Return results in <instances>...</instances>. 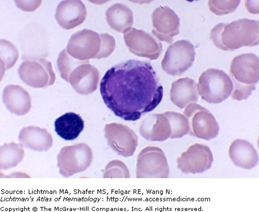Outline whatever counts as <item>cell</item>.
Segmentation results:
<instances>
[{"label":"cell","instance_id":"6da1fadb","mask_svg":"<svg viewBox=\"0 0 259 212\" xmlns=\"http://www.w3.org/2000/svg\"><path fill=\"white\" fill-rule=\"evenodd\" d=\"M100 91L104 103L116 116L137 121L161 103L163 87L148 62L128 60L114 66L103 76Z\"/></svg>","mask_w":259,"mask_h":212},{"label":"cell","instance_id":"7a4b0ae2","mask_svg":"<svg viewBox=\"0 0 259 212\" xmlns=\"http://www.w3.org/2000/svg\"><path fill=\"white\" fill-rule=\"evenodd\" d=\"M258 21L241 19L230 23H219L210 32L214 45L224 51H233L243 47L258 44Z\"/></svg>","mask_w":259,"mask_h":212},{"label":"cell","instance_id":"3957f363","mask_svg":"<svg viewBox=\"0 0 259 212\" xmlns=\"http://www.w3.org/2000/svg\"><path fill=\"white\" fill-rule=\"evenodd\" d=\"M230 75L234 82L232 99L247 100L255 90L258 81V57L251 53L236 57L231 62Z\"/></svg>","mask_w":259,"mask_h":212},{"label":"cell","instance_id":"277c9868","mask_svg":"<svg viewBox=\"0 0 259 212\" xmlns=\"http://www.w3.org/2000/svg\"><path fill=\"white\" fill-rule=\"evenodd\" d=\"M197 87L199 95L203 100L217 104L226 100L232 95L233 82L225 72L210 68L202 73Z\"/></svg>","mask_w":259,"mask_h":212},{"label":"cell","instance_id":"5b68a950","mask_svg":"<svg viewBox=\"0 0 259 212\" xmlns=\"http://www.w3.org/2000/svg\"><path fill=\"white\" fill-rule=\"evenodd\" d=\"M93 152L87 144L62 148L57 156L59 174L66 178L85 171L93 161Z\"/></svg>","mask_w":259,"mask_h":212},{"label":"cell","instance_id":"8992f818","mask_svg":"<svg viewBox=\"0 0 259 212\" xmlns=\"http://www.w3.org/2000/svg\"><path fill=\"white\" fill-rule=\"evenodd\" d=\"M137 179H167L170 169L165 153L158 147H147L139 154Z\"/></svg>","mask_w":259,"mask_h":212},{"label":"cell","instance_id":"52a82bcc","mask_svg":"<svg viewBox=\"0 0 259 212\" xmlns=\"http://www.w3.org/2000/svg\"><path fill=\"white\" fill-rule=\"evenodd\" d=\"M195 49L188 40H179L168 47L162 61L163 70L168 75L181 76L195 60Z\"/></svg>","mask_w":259,"mask_h":212},{"label":"cell","instance_id":"ba28073f","mask_svg":"<svg viewBox=\"0 0 259 212\" xmlns=\"http://www.w3.org/2000/svg\"><path fill=\"white\" fill-rule=\"evenodd\" d=\"M18 74L25 83L34 88L52 86L56 78L51 62L44 58L24 61L18 69Z\"/></svg>","mask_w":259,"mask_h":212},{"label":"cell","instance_id":"9c48e42d","mask_svg":"<svg viewBox=\"0 0 259 212\" xmlns=\"http://www.w3.org/2000/svg\"><path fill=\"white\" fill-rule=\"evenodd\" d=\"M123 38L128 50L139 57L156 60L163 51L162 43L156 37L140 29H127Z\"/></svg>","mask_w":259,"mask_h":212},{"label":"cell","instance_id":"30bf717a","mask_svg":"<svg viewBox=\"0 0 259 212\" xmlns=\"http://www.w3.org/2000/svg\"><path fill=\"white\" fill-rule=\"evenodd\" d=\"M102 40L96 32L83 29L72 34L67 44L68 53L76 60L89 61L97 59L100 52Z\"/></svg>","mask_w":259,"mask_h":212},{"label":"cell","instance_id":"8fae6325","mask_svg":"<svg viewBox=\"0 0 259 212\" xmlns=\"http://www.w3.org/2000/svg\"><path fill=\"white\" fill-rule=\"evenodd\" d=\"M213 161L210 148L200 144L189 147L177 160L178 169L186 174H202L211 168Z\"/></svg>","mask_w":259,"mask_h":212},{"label":"cell","instance_id":"7c38bea8","mask_svg":"<svg viewBox=\"0 0 259 212\" xmlns=\"http://www.w3.org/2000/svg\"><path fill=\"white\" fill-rule=\"evenodd\" d=\"M108 144L119 155L130 157L134 155L138 145V136L131 128L112 123L104 128Z\"/></svg>","mask_w":259,"mask_h":212},{"label":"cell","instance_id":"4fadbf2b","mask_svg":"<svg viewBox=\"0 0 259 212\" xmlns=\"http://www.w3.org/2000/svg\"><path fill=\"white\" fill-rule=\"evenodd\" d=\"M152 18L153 35L159 41L171 44L180 29V19L176 13L167 7H159L153 12Z\"/></svg>","mask_w":259,"mask_h":212},{"label":"cell","instance_id":"5bb4252c","mask_svg":"<svg viewBox=\"0 0 259 212\" xmlns=\"http://www.w3.org/2000/svg\"><path fill=\"white\" fill-rule=\"evenodd\" d=\"M99 79L100 73L98 69L86 61L74 69L67 82L78 93L88 95L97 90Z\"/></svg>","mask_w":259,"mask_h":212},{"label":"cell","instance_id":"9a60e30c","mask_svg":"<svg viewBox=\"0 0 259 212\" xmlns=\"http://www.w3.org/2000/svg\"><path fill=\"white\" fill-rule=\"evenodd\" d=\"M87 15L86 7L81 1L65 0L59 4L55 17L60 26L68 30L80 25Z\"/></svg>","mask_w":259,"mask_h":212},{"label":"cell","instance_id":"2e32d148","mask_svg":"<svg viewBox=\"0 0 259 212\" xmlns=\"http://www.w3.org/2000/svg\"><path fill=\"white\" fill-rule=\"evenodd\" d=\"M139 132L146 140L163 142L170 138L171 128L170 121L163 113H153L142 121Z\"/></svg>","mask_w":259,"mask_h":212},{"label":"cell","instance_id":"e0dca14e","mask_svg":"<svg viewBox=\"0 0 259 212\" xmlns=\"http://www.w3.org/2000/svg\"><path fill=\"white\" fill-rule=\"evenodd\" d=\"M188 119H191L189 133L191 136L210 141L218 135L220 127L215 117L206 108L194 113Z\"/></svg>","mask_w":259,"mask_h":212},{"label":"cell","instance_id":"ac0fdd59","mask_svg":"<svg viewBox=\"0 0 259 212\" xmlns=\"http://www.w3.org/2000/svg\"><path fill=\"white\" fill-rule=\"evenodd\" d=\"M229 156L233 164L240 168L250 170L258 164V155L255 147L247 140L237 139L229 148Z\"/></svg>","mask_w":259,"mask_h":212},{"label":"cell","instance_id":"d6986e66","mask_svg":"<svg viewBox=\"0 0 259 212\" xmlns=\"http://www.w3.org/2000/svg\"><path fill=\"white\" fill-rule=\"evenodd\" d=\"M18 138L23 147L35 151H47L53 144L51 133L46 129L38 126L24 128L20 132Z\"/></svg>","mask_w":259,"mask_h":212},{"label":"cell","instance_id":"ffe728a7","mask_svg":"<svg viewBox=\"0 0 259 212\" xmlns=\"http://www.w3.org/2000/svg\"><path fill=\"white\" fill-rule=\"evenodd\" d=\"M199 96L197 83L190 78H180L172 83L170 100L181 109L186 108L191 103H196Z\"/></svg>","mask_w":259,"mask_h":212},{"label":"cell","instance_id":"44dd1931","mask_svg":"<svg viewBox=\"0 0 259 212\" xmlns=\"http://www.w3.org/2000/svg\"><path fill=\"white\" fill-rule=\"evenodd\" d=\"M3 101L8 110L14 114H27L31 108V98L21 87L9 85L3 91Z\"/></svg>","mask_w":259,"mask_h":212},{"label":"cell","instance_id":"7402d4cb","mask_svg":"<svg viewBox=\"0 0 259 212\" xmlns=\"http://www.w3.org/2000/svg\"><path fill=\"white\" fill-rule=\"evenodd\" d=\"M54 125L55 131L62 139L73 141L81 134L84 123L80 115L74 112H67L58 117Z\"/></svg>","mask_w":259,"mask_h":212},{"label":"cell","instance_id":"603a6c76","mask_svg":"<svg viewBox=\"0 0 259 212\" xmlns=\"http://www.w3.org/2000/svg\"><path fill=\"white\" fill-rule=\"evenodd\" d=\"M106 17L108 25L118 32L123 33L133 25V12L125 5H113L107 9Z\"/></svg>","mask_w":259,"mask_h":212},{"label":"cell","instance_id":"cb8c5ba5","mask_svg":"<svg viewBox=\"0 0 259 212\" xmlns=\"http://www.w3.org/2000/svg\"><path fill=\"white\" fill-rule=\"evenodd\" d=\"M24 155L22 145L16 143L6 144L1 147V169L7 170L16 166Z\"/></svg>","mask_w":259,"mask_h":212},{"label":"cell","instance_id":"d4e9b609","mask_svg":"<svg viewBox=\"0 0 259 212\" xmlns=\"http://www.w3.org/2000/svg\"><path fill=\"white\" fill-rule=\"evenodd\" d=\"M170 121L171 128L170 139H181L189 134L190 132V122L189 119L182 113L172 111L163 113Z\"/></svg>","mask_w":259,"mask_h":212},{"label":"cell","instance_id":"484cf974","mask_svg":"<svg viewBox=\"0 0 259 212\" xmlns=\"http://www.w3.org/2000/svg\"><path fill=\"white\" fill-rule=\"evenodd\" d=\"M83 62L74 58L69 55L66 49H64L60 53L57 60L58 67L61 77L67 82L71 72Z\"/></svg>","mask_w":259,"mask_h":212},{"label":"cell","instance_id":"4316f807","mask_svg":"<svg viewBox=\"0 0 259 212\" xmlns=\"http://www.w3.org/2000/svg\"><path fill=\"white\" fill-rule=\"evenodd\" d=\"M19 57L17 49L11 43L7 40L1 41V66L3 72L12 67L16 63Z\"/></svg>","mask_w":259,"mask_h":212},{"label":"cell","instance_id":"83f0119b","mask_svg":"<svg viewBox=\"0 0 259 212\" xmlns=\"http://www.w3.org/2000/svg\"><path fill=\"white\" fill-rule=\"evenodd\" d=\"M104 178H126L131 177L128 168L123 162L114 160L109 162L105 169Z\"/></svg>","mask_w":259,"mask_h":212},{"label":"cell","instance_id":"f1b7e54d","mask_svg":"<svg viewBox=\"0 0 259 212\" xmlns=\"http://www.w3.org/2000/svg\"><path fill=\"white\" fill-rule=\"evenodd\" d=\"M240 1H209L208 5L211 12L217 16H223L234 12Z\"/></svg>","mask_w":259,"mask_h":212},{"label":"cell","instance_id":"f546056e","mask_svg":"<svg viewBox=\"0 0 259 212\" xmlns=\"http://www.w3.org/2000/svg\"><path fill=\"white\" fill-rule=\"evenodd\" d=\"M102 40V45L100 52H99L97 59L100 60L102 58L108 57L113 52L116 48V41L114 38L108 33L100 34Z\"/></svg>","mask_w":259,"mask_h":212},{"label":"cell","instance_id":"4dcf8cb0","mask_svg":"<svg viewBox=\"0 0 259 212\" xmlns=\"http://www.w3.org/2000/svg\"><path fill=\"white\" fill-rule=\"evenodd\" d=\"M205 108L200 105L197 104L196 103H191L188 105L185 108L184 112V115L189 119L194 113H195L198 110H201Z\"/></svg>","mask_w":259,"mask_h":212}]
</instances>
